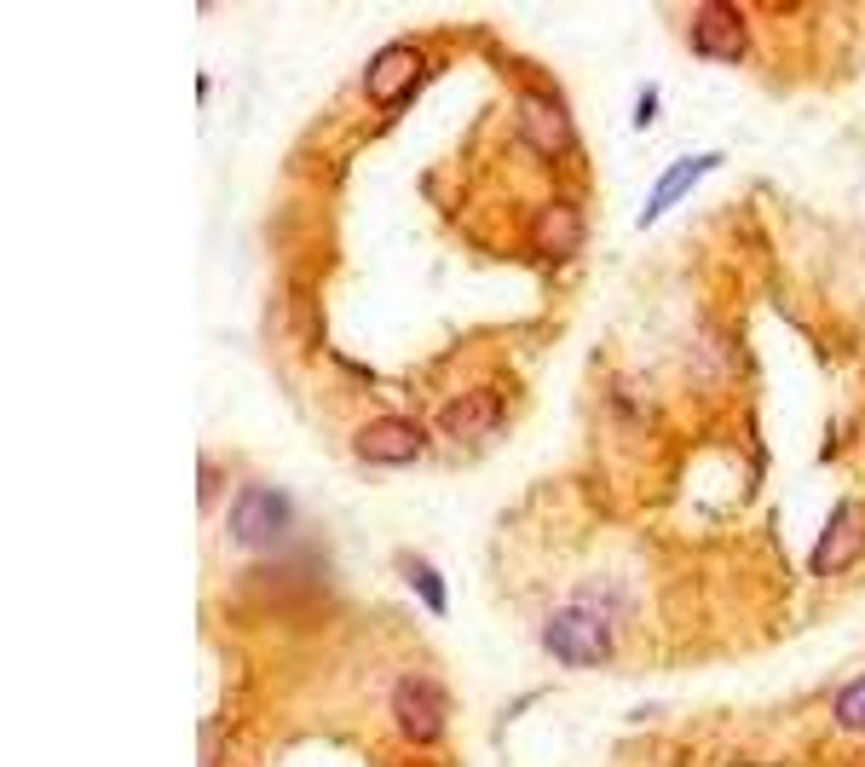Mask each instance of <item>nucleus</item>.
<instances>
[{
    "label": "nucleus",
    "mask_w": 865,
    "mask_h": 767,
    "mask_svg": "<svg viewBox=\"0 0 865 767\" xmlns=\"http://www.w3.org/2000/svg\"><path fill=\"white\" fill-rule=\"evenodd\" d=\"M294 496L278 491V485H237V496H231V508H225V537L249 548V554H265V548H278L289 531H294Z\"/></svg>",
    "instance_id": "1"
},
{
    "label": "nucleus",
    "mask_w": 865,
    "mask_h": 767,
    "mask_svg": "<svg viewBox=\"0 0 865 767\" xmlns=\"http://www.w3.org/2000/svg\"><path fill=\"white\" fill-rule=\"evenodd\" d=\"M387 710H392V727L398 739L416 745V750H432L445 739V721H450V698L432 676H398L387 687Z\"/></svg>",
    "instance_id": "2"
},
{
    "label": "nucleus",
    "mask_w": 865,
    "mask_h": 767,
    "mask_svg": "<svg viewBox=\"0 0 865 767\" xmlns=\"http://www.w3.org/2000/svg\"><path fill=\"white\" fill-rule=\"evenodd\" d=\"M543 652L554 663H572V670H601V663H612V623L589 618L583 606H554L543 618Z\"/></svg>",
    "instance_id": "3"
},
{
    "label": "nucleus",
    "mask_w": 865,
    "mask_h": 767,
    "mask_svg": "<svg viewBox=\"0 0 865 767\" xmlns=\"http://www.w3.org/2000/svg\"><path fill=\"white\" fill-rule=\"evenodd\" d=\"M427 450V433L410 416H370L352 433V456L370 462V468H410Z\"/></svg>",
    "instance_id": "4"
},
{
    "label": "nucleus",
    "mask_w": 865,
    "mask_h": 767,
    "mask_svg": "<svg viewBox=\"0 0 865 767\" xmlns=\"http://www.w3.org/2000/svg\"><path fill=\"white\" fill-rule=\"evenodd\" d=\"M865 548V503H854V496H843L837 508H830L825 531H819V543L808 554V572L814 577H837L843 565H854Z\"/></svg>",
    "instance_id": "5"
},
{
    "label": "nucleus",
    "mask_w": 865,
    "mask_h": 767,
    "mask_svg": "<svg viewBox=\"0 0 865 767\" xmlns=\"http://www.w3.org/2000/svg\"><path fill=\"white\" fill-rule=\"evenodd\" d=\"M687 41L698 58H721V64H739L745 47H750V29H745V12L727 7V0H710V7L692 12V29Z\"/></svg>",
    "instance_id": "6"
},
{
    "label": "nucleus",
    "mask_w": 865,
    "mask_h": 767,
    "mask_svg": "<svg viewBox=\"0 0 865 767\" xmlns=\"http://www.w3.org/2000/svg\"><path fill=\"white\" fill-rule=\"evenodd\" d=\"M519 122H525V139L531 151H543V156H560V151H572V110H565V98L537 87V93H525L519 98Z\"/></svg>",
    "instance_id": "7"
},
{
    "label": "nucleus",
    "mask_w": 865,
    "mask_h": 767,
    "mask_svg": "<svg viewBox=\"0 0 865 767\" xmlns=\"http://www.w3.org/2000/svg\"><path fill=\"white\" fill-rule=\"evenodd\" d=\"M496 421H503V392L496 387H468V392H450L439 405V433L445 439H479V433H490Z\"/></svg>",
    "instance_id": "8"
},
{
    "label": "nucleus",
    "mask_w": 865,
    "mask_h": 767,
    "mask_svg": "<svg viewBox=\"0 0 865 767\" xmlns=\"http://www.w3.org/2000/svg\"><path fill=\"white\" fill-rule=\"evenodd\" d=\"M421 76V47L398 41V47H381L370 64H363V93L376 98V105H392L398 93H410Z\"/></svg>",
    "instance_id": "9"
},
{
    "label": "nucleus",
    "mask_w": 865,
    "mask_h": 767,
    "mask_svg": "<svg viewBox=\"0 0 865 767\" xmlns=\"http://www.w3.org/2000/svg\"><path fill=\"white\" fill-rule=\"evenodd\" d=\"M531 237H537V249L554 254V260L577 254L583 249V208L565 203V196H554V203H543L537 214H531Z\"/></svg>",
    "instance_id": "10"
},
{
    "label": "nucleus",
    "mask_w": 865,
    "mask_h": 767,
    "mask_svg": "<svg viewBox=\"0 0 865 767\" xmlns=\"http://www.w3.org/2000/svg\"><path fill=\"white\" fill-rule=\"evenodd\" d=\"M716 162H721V151H704V156H681L670 174H658V185H652V196H647V208H641V225H652L670 203H681V196L692 191V179H704Z\"/></svg>",
    "instance_id": "11"
},
{
    "label": "nucleus",
    "mask_w": 865,
    "mask_h": 767,
    "mask_svg": "<svg viewBox=\"0 0 865 767\" xmlns=\"http://www.w3.org/2000/svg\"><path fill=\"white\" fill-rule=\"evenodd\" d=\"M572 606H583L589 618H601V623H623L629 618V594H623V583L618 577H583L577 583V594H572Z\"/></svg>",
    "instance_id": "12"
},
{
    "label": "nucleus",
    "mask_w": 865,
    "mask_h": 767,
    "mask_svg": "<svg viewBox=\"0 0 865 767\" xmlns=\"http://www.w3.org/2000/svg\"><path fill=\"white\" fill-rule=\"evenodd\" d=\"M398 572H405V583L421 594V606H427V612H445V606H450V600H445V577L432 572L427 560H416V554H398Z\"/></svg>",
    "instance_id": "13"
},
{
    "label": "nucleus",
    "mask_w": 865,
    "mask_h": 767,
    "mask_svg": "<svg viewBox=\"0 0 865 767\" xmlns=\"http://www.w3.org/2000/svg\"><path fill=\"white\" fill-rule=\"evenodd\" d=\"M830 716H837L843 732H865V670L854 681H843V692L830 698Z\"/></svg>",
    "instance_id": "14"
},
{
    "label": "nucleus",
    "mask_w": 865,
    "mask_h": 767,
    "mask_svg": "<svg viewBox=\"0 0 865 767\" xmlns=\"http://www.w3.org/2000/svg\"><path fill=\"white\" fill-rule=\"evenodd\" d=\"M652 110H658V87L647 81V87H641V105H635V127H647V122H652Z\"/></svg>",
    "instance_id": "15"
}]
</instances>
